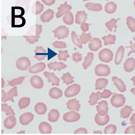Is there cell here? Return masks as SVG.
Returning a JSON list of instances; mask_svg holds the SVG:
<instances>
[{
    "instance_id": "obj_37",
    "label": "cell",
    "mask_w": 135,
    "mask_h": 135,
    "mask_svg": "<svg viewBox=\"0 0 135 135\" xmlns=\"http://www.w3.org/2000/svg\"><path fill=\"white\" fill-rule=\"evenodd\" d=\"M61 78L63 81V83H66L67 85L71 84L74 82L73 80V77L68 72L64 74Z\"/></svg>"
},
{
    "instance_id": "obj_43",
    "label": "cell",
    "mask_w": 135,
    "mask_h": 135,
    "mask_svg": "<svg viewBox=\"0 0 135 135\" xmlns=\"http://www.w3.org/2000/svg\"><path fill=\"white\" fill-rule=\"evenodd\" d=\"M116 131V126L113 124H110L107 126L104 130V133L105 134H114Z\"/></svg>"
},
{
    "instance_id": "obj_45",
    "label": "cell",
    "mask_w": 135,
    "mask_h": 135,
    "mask_svg": "<svg viewBox=\"0 0 135 135\" xmlns=\"http://www.w3.org/2000/svg\"><path fill=\"white\" fill-rule=\"evenodd\" d=\"M117 20L112 18L110 21L107 22L105 23V25L108 30L111 31L112 28H114L115 30L117 27L116 23Z\"/></svg>"
},
{
    "instance_id": "obj_13",
    "label": "cell",
    "mask_w": 135,
    "mask_h": 135,
    "mask_svg": "<svg viewBox=\"0 0 135 135\" xmlns=\"http://www.w3.org/2000/svg\"><path fill=\"white\" fill-rule=\"evenodd\" d=\"M67 108L72 111H78L80 108L79 102L76 99L69 100L66 103Z\"/></svg>"
},
{
    "instance_id": "obj_58",
    "label": "cell",
    "mask_w": 135,
    "mask_h": 135,
    "mask_svg": "<svg viewBox=\"0 0 135 135\" xmlns=\"http://www.w3.org/2000/svg\"><path fill=\"white\" fill-rule=\"evenodd\" d=\"M42 1L45 4L48 6L54 4L55 2V1L54 0H42Z\"/></svg>"
},
{
    "instance_id": "obj_11",
    "label": "cell",
    "mask_w": 135,
    "mask_h": 135,
    "mask_svg": "<svg viewBox=\"0 0 135 135\" xmlns=\"http://www.w3.org/2000/svg\"><path fill=\"white\" fill-rule=\"evenodd\" d=\"M30 82L32 85L36 89H41L44 85V83L42 79L40 76L36 75L31 77Z\"/></svg>"
},
{
    "instance_id": "obj_15",
    "label": "cell",
    "mask_w": 135,
    "mask_h": 135,
    "mask_svg": "<svg viewBox=\"0 0 135 135\" xmlns=\"http://www.w3.org/2000/svg\"><path fill=\"white\" fill-rule=\"evenodd\" d=\"M109 120V117L107 114L104 115H100L97 113L95 117V122L100 126L105 125L108 122Z\"/></svg>"
},
{
    "instance_id": "obj_1",
    "label": "cell",
    "mask_w": 135,
    "mask_h": 135,
    "mask_svg": "<svg viewBox=\"0 0 135 135\" xmlns=\"http://www.w3.org/2000/svg\"><path fill=\"white\" fill-rule=\"evenodd\" d=\"M31 64L29 59L26 57H20L17 59L16 62L17 68L22 70H25L28 69Z\"/></svg>"
},
{
    "instance_id": "obj_29",
    "label": "cell",
    "mask_w": 135,
    "mask_h": 135,
    "mask_svg": "<svg viewBox=\"0 0 135 135\" xmlns=\"http://www.w3.org/2000/svg\"><path fill=\"white\" fill-rule=\"evenodd\" d=\"M132 111V109L130 106H125L121 109L120 111V117L124 118H128Z\"/></svg>"
},
{
    "instance_id": "obj_48",
    "label": "cell",
    "mask_w": 135,
    "mask_h": 135,
    "mask_svg": "<svg viewBox=\"0 0 135 135\" xmlns=\"http://www.w3.org/2000/svg\"><path fill=\"white\" fill-rule=\"evenodd\" d=\"M44 8V5L38 1L36 2V15L38 14L41 12L43 10Z\"/></svg>"
},
{
    "instance_id": "obj_38",
    "label": "cell",
    "mask_w": 135,
    "mask_h": 135,
    "mask_svg": "<svg viewBox=\"0 0 135 135\" xmlns=\"http://www.w3.org/2000/svg\"><path fill=\"white\" fill-rule=\"evenodd\" d=\"M100 93L97 92L93 93L90 97L89 103L90 105H93L96 104L100 98Z\"/></svg>"
},
{
    "instance_id": "obj_12",
    "label": "cell",
    "mask_w": 135,
    "mask_h": 135,
    "mask_svg": "<svg viewBox=\"0 0 135 135\" xmlns=\"http://www.w3.org/2000/svg\"><path fill=\"white\" fill-rule=\"evenodd\" d=\"M44 76L48 79L49 82H51L52 86H58L59 85L60 79L56 76L54 73L45 71L44 73Z\"/></svg>"
},
{
    "instance_id": "obj_16",
    "label": "cell",
    "mask_w": 135,
    "mask_h": 135,
    "mask_svg": "<svg viewBox=\"0 0 135 135\" xmlns=\"http://www.w3.org/2000/svg\"><path fill=\"white\" fill-rule=\"evenodd\" d=\"M16 123V118L13 115L9 116L6 118L4 122L5 127L7 129H11L15 126Z\"/></svg>"
},
{
    "instance_id": "obj_35",
    "label": "cell",
    "mask_w": 135,
    "mask_h": 135,
    "mask_svg": "<svg viewBox=\"0 0 135 135\" xmlns=\"http://www.w3.org/2000/svg\"><path fill=\"white\" fill-rule=\"evenodd\" d=\"M1 110L2 111L5 112L6 115H14L15 114L11 107L8 106L7 104H2Z\"/></svg>"
},
{
    "instance_id": "obj_40",
    "label": "cell",
    "mask_w": 135,
    "mask_h": 135,
    "mask_svg": "<svg viewBox=\"0 0 135 135\" xmlns=\"http://www.w3.org/2000/svg\"><path fill=\"white\" fill-rule=\"evenodd\" d=\"M127 23L129 28L132 32L135 31V20L131 16L127 18Z\"/></svg>"
},
{
    "instance_id": "obj_24",
    "label": "cell",
    "mask_w": 135,
    "mask_h": 135,
    "mask_svg": "<svg viewBox=\"0 0 135 135\" xmlns=\"http://www.w3.org/2000/svg\"><path fill=\"white\" fill-rule=\"evenodd\" d=\"M34 109L36 112L38 114L41 115L45 114L47 110L46 105L42 103H37L35 106Z\"/></svg>"
},
{
    "instance_id": "obj_9",
    "label": "cell",
    "mask_w": 135,
    "mask_h": 135,
    "mask_svg": "<svg viewBox=\"0 0 135 135\" xmlns=\"http://www.w3.org/2000/svg\"><path fill=\"white\" fill-rule=\"evenodd\" d=\"M71 9V6L67 4L66 2L63 4H61L58 8V11L56 14L57 18H59L68 13Z\"/></svg>"
},
{
    "instance_id": "obj_60",
    "label": "cell",
    "mask_w": 135,
    "mask_h": 135,
    "mask_svg": "<svg viewBox=\"0 0 135 135\" xmlns=\"http://www.w3.org/2000/svg\"><path fill=\"white\" fill-rule=\"evenodd\" d=\"M130 121L132 124H135V114H134L131 116L130 118Z\"/></svg>"
},
{
    "instance_id": "obj_53",
    "label": "cell",
    "mask_w": 135,
    "mask_h": 135,
    "mask_svg": "<svg viewBox=\"0 0 135 135\" xmlns=\"http://www.w3.org/2000/svg\"><path fill=\"white\" fill-rule=\"evenodd\" d=\"M87 131L86 129L83 128H81L76 130L74 132V134H86Z\"/></svg>"
},
{
    "instance_id": "obj_32",
    "label": "cell",
    "mask_w": 135,
    "mask_h": 135,
    "mask_svg": "<svg viewBox=\"0 0 135 135\" xmlns=\"http://www.w3.org/2000/svg\"><path fill=\"white\" fill-rule=\"evenodd\" d=\"M93 57V54L92 52H88L87 55L85 58L84 61L83 66L85 69H86L91 64Z\"/></svg>"
},
{
    "instance_id": "obj_63",
    "label": "cell",
    "mask_w": 135,
    "mask_h": 135,
    "mask_svg": "<svg viewBox=\"0 0 135 135\" xmlns=\"http://www.w3.org/2000/svg\"><path fill=\"white\" fill-rule=\"evenodd\" d=\"M131 91L134 94H135V89L134 88H133L131 89Z\"/></svg>"
},
{
    "instance_id": "obj_2",
    "label": "cell",
    "mask_w": 135,
    "mask_h": 135,
    "mask_svg": "<svg viewBox=\"0 0 135 135\" xmlns=\"http://www.w3.org/2000/svg\"><path fill=\"white\" fill-rule=\"evenodd\" d=\"M113 56L112 52L110 49L105 48L101 50L98 54V57L102 61L108 62L112 60Z\"/></svg>"
},
{
    "instance_id": "obj_28",
    "label": "cell",
    "mask_w": 135,
    "mask_h": 135,
    "mask_svg": "<svg viewBox=\"0 0 135 135\" xmlns=\"http://www.w3.org/2000/svg\"><path fill=\"white\" fill-rule=\"evenodd\" d=\"M114 84L119 90L121 92L124 91L126 90V87L123 82L120 79L116 77L112 78Z\"/></svg>"
},
{
    "instance_id": "obj_42",
    "label": "cell",
    "mask_w": 135,
    "mask_h": 135,
    "mask_svg": "<svg viewBox=\"0 0 135 135\" xmlns=\"http://www.w3.org/2000/svg\"><path fill=\"white\" fill-rule=\"evenodd\" d=\"M25 76L20 77L12 80L8 81V85L12 86H13L16 85H19L23 81Z\"/></svg>"
},
{
    "instance_id": "obj_30",
    "label": "cell",
    "mask_w": 135,
    "mask_h": 135,
    "mask_svg": "<svg viewBox=\"0 0 135 135\" xmlns=\"http://www.w3.org/2000/svg\"><path fill=\"white\" fill-rule=\"evenodd\" d=\"M108 80L104 78H100L96 80L95 88L100 90L104 88L108 83Z\"/></svg>"
},
{
    "instance_id": "obj_17",
    "label": "cell",
    "mask_w": 135,
    "mask_h": 135,
    "mask_svg": "<svg viewBox=\"0 0 135 135\" xmlns=\"http://www.w3.org/2000/svg\"><path fill=\"white\" fill-rule=\"evenodd\" d=\"M45 64L42 62L38 63L29 68V72L31 73H37L43 71L46 68Z\"/></svg>"
},
{
    "instance_id": "obj_62",
    "label": "cell",
    "mask_w": 135,
    "mask_h": 135,
    "mask_svg": "<svg viewBox=\"0 0 135 135\" xmlns=\"http://www.w3.org/2000/svg\"><path fill=\"white\" fill-rule=\"evenodd\" d=\"M102 133L100 131H95L93 132V133L94 134H101Z\"/></svg>"
},
{
    "instance_id": "obj_14",
    "label": "cell",
    "mask_w": 135,
    "mask_h": 135,
    "mask_svg": "<svg viewBox=\"0 0 135 135\" xmlns=\"http://www.w3.org/2000/svg\"><path fill=\"white\" fill-rule=\"evenodd\" d=\"M39 130L42 134H50L52 131V128L50 125L46 122H41L38 126Z\"/></svg>"
},
{
    "instance_id": "obj_59",
    "label": "cell",
    "mask_w": 135,
    "mask_h": 135,
    "mask_svg": "<svg viewBox=\"0 0 135 135\" xmlns=\"http://www.w3.org/2000/svg\"><path fill=\"white\" fill-rule=\"evenodd\" d=\"M131 44V45L129 46L131 49V50L129 52L128 54V55H129L131 53L135 52V44L134 43H133L132 42H130Z\"/></svg>"
},
{
    "instance_id": "obj_64",
    "label": "cell",
    "mask_w": 135,
    "mask_h": 135,
    "mask_svg": "<svg viewBox=\"0 0 135 135\" xmlns=\"http://www.w3.org/2000/svg\"><path fill=\"white\" fill-rule=\"evenodd\" d=\"M133 81L134 84H135V77H133L131 79Z\"/></svg>"
},
{
    "instance_id": "obj_10",
    "label": "cell",
    "mask_w": 135,
    "mask_h": 135,
    "mask_svg": "<svg viewBox=\"0 0 135 135\" xmlns=\"http://www.w3.org/2000/svg\"><path fill=\"white\" fill-rule=\"evenodd\" d=\"M97 109L98 113L100 115H104L107 114L108 108L107 102L105 101H102L99 102L97 106Z\"/></svg>"
},
{
    "instance_id": "obj_26",
    "label": "cell",
    "mask_w": 135,
    "mask_h": 135,
    "mask_svg": "<svg viewBox=\"0 0 135 135\" xmlns=\"http://www.w3.org/2000/svg\"><path fill=\"white\" fill-rule=\"evenodd\" d=\"M124 51V48L123 46H120L118 49L115 58V63L117 65L119 64L122 60Z\"/></svg>"
},
{
    "instance_id": "obj_34",
    "label": "cell",
    "mask_w": 135,
    "mask_h": 135,
    "mask_svg": "<svg viewBox=\"0 0 135 135\" xmlns=\"http://www.w3.org/2000/svg\"><path fill=\"white\" fill-rule=\"evenodd\" d=\"M30 99L27 97H24L21 99L19 101L18 106L20 109L26 108L30 104Z\"/></svg>"
},
{
    "instance_id": "obj_22",
    "label": "cell",
    "mask_w": 135,
    "mask_h": 135,
    "mask_svg": "<svg viewBox=\"0 0 135 135\" xmlns=\"http://www.w3.org/2000/svg\"><path fill=\"white\" fill-rule=\"evenodd\" d=\"M60 117V114L58 110L56 109H51L48 113V120L51 122H54L57 121Z\"/></svg>"
},
{
    "instance_id": "obj_50",
    "label": "cell",
    "mask_w": 135,
    "mask_h": 135,
    "mask_svg": "<svg viewBox=\"0 0 135 135\" xmlns=\"http://www.w3.org/2000/svg\"><path fill=\"white\" fill-rule=\"evenodd\" d=\"M72 58L73 61L78 62L82 60L81 55L79 52H75L73 54Z\"/></svg>"
},
{
    "instance_id": "obj_41",
    "label": "cell",
    "mask_w": 135,
    "mask_h": 135,
    "mask_svg": "<svg viewBox=\"0 0 135 135\" xmlns=\"http://www.w3.org/2000/svg\"><path fill=\"white\" fill-rule=\"evenodd\" d=\"M71 38L74 44L80 48H81L82 46L80 40L78 38L76 34L74 31L71 32Z\"/></svg>"
},
{
    "instance_id": "obj_44",
    "label": "cell",
    "mask_w": 135,
    "mask_h": 135,
    "mask_svg": "<svg viewBox=\"0 0 135 135\" xmlns=\"http://www.w3.org/2000/svg\"><path fill=\"white\" fill-rule=\"evenodd\" d=\"M70 56L68 54V51L67 50H59L58 57L59 60H62L65 61Z\"/></svg>"
},
{
    "instance_id": "obj_39",
    "label": "cell",
    "mask_w": 135,
    "mask_h": 135,
    "mask_svg": "<svg viewBox=\"0 0 135 135\" xmlns=\"http://www.w3.org/2000/svg\"><path fill=\"white\" fill-rule=\"evenodd\" d=\"M63 20L64 22L68 25L72 24L73 22V16L72 13L69 12L64 16Z\"/></svg>"
},
{
    "instance_id": "obj_23",
    "label": "cell",
    "mask_w": 135,
    "mask_h": 135,
    "mask_svg": "<svg viewBox=\"0 0 135 135\" xmlns=\"http://www.w3.org/2000/svg\"><path fill=\"white\" fill-rule=\"evenodd\" d=\"M135 65L134 59L131 57L128 58L124 64V68L125 70L128 72L132 71L134 69Z\"/></svg>"
},
{
    "instance_id": "obj_57",
    "label": "cell",
    "mask_w": 135,
    "mask_h": 135,
    "mask_svg": "<svg viewBox=\"0 0 135 135\" xmlns=\"http://www.w3.org/2000/svg\"><path fill=\"white\" fill-rule=\"evenodd\" d=\"M46 55H35L34 56L35 58L38 61L42 60L46 57Z\"/></svg>"
},
{
    "instance_id": "obj_47",
    "label": "cell",
    "mask_w": 135,
    "mask_h": 135,
    "mask_svg": "<svg viewBox=\"0 0 135 135\" xmlns=\"http://www.w3.org/2000/svg\"><path fill=\"white\" fill-rule=\"evenodd\" d=\"M26 39L27 41L29 42L30 44H34L38 41L40 37L39 36H23Z\"/></svg>"
},
{
    "instance_id": "obj_3",
    "label": "cell",
    "mask_w": 135,
    "mask_h": 135,
    "mask_svg": "<svg viewBox=\"0 0 135 135\" xmlns=\"http://www.w3.org/2000/svg\"><path fill=\"white\" fill-rule=\"evenodd\" d=\"M54 36L58 39H64L67 37L69 31L65 26H61L53 31Z\"/></svg>"
},
{
    "instance_id": "obj_19",
    "label": "cell",
    "mask_w": 135,
    "mask_h": 135,
    "mask_svg": "<svg viewBox=\"0 0 135 135\" xmlns=\"http://www.w3.org/2000/svg\"><path fill=\"white\" fill-rule=\"evenodd\" d=\"M101 40L98 38H94L92 39L89 44V47L91 50L96 51L101 47Z\"/></svg>"
},
{
    "instance_id": "obj_6",
    "label": "cell",
    "mask_w": 135,
    "mask_h": 135,
    "mask_svg": "<svg viewBox=\"0 0 135 135\" xmlns=\"http://www.w3.org/2000/svg\"><path fill=\"white\" fill-rule=\"evenodd\" d=\"M125 102V98L121 94H115L111 99V103L115 107H120L123 105Z\"/></svg>"
},
{
    "instance_id": "obj_49",
    "label": "cell",
    "mask_w": 135,
    "mask_h": 135,
    "mask_svg": "<svg viewBox=\"0 0 135 135\" xmlns=\"http://www.w3.org/2000/svg\"><path fill=\"white\" fill-rule=\"evenodd\" d=\"M53 45L55 47L57 48L62 49L66 47V44L61 41H55L53 43Z\"/></svg>"
},
{
    "instance_id": "obj_27",
    "label": "cell",
    "mask_w": 135,
    "mask_h": 135,
    "mask_svg": "<svg viewBox=\"0 0 135 135\" xmlns=\"http://www.w3.org/2000/svg\"><path fill=\"white\" fill-rule=\"evenodd\" d=\"M87 14L84 11L78 12L75 16V22L80 24L84 22L86 19Z\"/></svg>"
},
{
    "instance_id": "obj_8",
    "label": "cell",
    "mask_w": 135,
    "mask_h": 135,
    "mask_svg": "<svg viewBox=\"0 0 135 135\" xmlns=\"http://www.w3.org/2000/svg\"><path fill=\"white\" fill-rule=\"evenodd\" d=\"M34 116L31 112H27L22 114L19 118V121L22 125H26L30 123L33 119Z\"/></svg>"
},
{
    "instance_id": "obj_18",
    "label": "cell",
    "mask_w": 135,
    "mask_h": 135,
    "mask_svg": "<svg viewBox=\"0 0 135 135\" xmlns=\"http://www.w3.org/2000/svg\"><path fill=\"white\" fill-rule=\"evenodd\" d=\"M48 67L50 70L53 69L54 71L58 70L60 71L61 70L65 68L67 66L62 62H50L47 64Z\"/></svg>"
},
{
    "instance_id": "obj_21",
    "label": "cell",
    "mask_w": 135,
    "mask_h": 135,
    "mask_svg": "<svg viewBox=\"0 0 135 135\" xmlns=\"http://www.w3.org/2000/svg\"><path fill=\"white\" fill-rule=\"evenodd\" d=\"M17 87L15 86L12 88L6 94L5 98L3 100L4 102H5L8 100H11L14 102L13 97L17 95Z\"/></svg>"
},
{
    "instance_id": "obj_20",
    "label": "cell",
    "mask_w": 135,
    "mask_h": 135,
    "mask_svg": "<svg viewBox=\"0 0 135 135\" xmlns=\"http://www.w3.org/2000/svg\"><path fill=\"white\" fill-rule=\"evenodd\" d=\"M54 13L52 10L48 9L41 16V20L44 22H49L53 17Z\"/></svg>"
},
{
    "instance_id": "obj_33",
    "label": "cell",
    "mask_w": 135,
    "mask_h": 135,
    "mask_svg": "<svg viewBox=\"0 0 135 135\" xmlns=\"http://www.w3.org/2000/svg\"><path fill=\"white\" fill-rule=\"evenodd\" d=\"M117 6L116 4L112 2L107 3L105 7V11L109 13L114 12L116 9Z\"/></svg>"
},
{
    "instance_id": "obj_56",
    "label": "cell",
    "mask_w": 135,
    "mask_h": 135,
    "mask_svg": "<svg viewBox=\"0 0 135 135\" xmlns=\"http://www.w3.org/2000/svg\"><path fill=\"white\" fill-rule=\"evenodd\" d=\"M81 28L83 32H85L88 30L89 25L86 23L83 22L81 23Z\"/></svg>"
},
{
    "instance_id": "obj_51",
    "label": "cell",
    "mask_w": 135,
    "mask_h": 135,
    "mask_svg": "<svg viewBox=\"0 0 135 135\" xmlns=\"http://www.w3.org/2000/svg\"><path fill=\"white\" fill-rule=\"evenodd\" d=\"M112 93L108 90L105 89L101 93H100V98H107L109 97L111 95Z\"/></svg>"
},
{
    "instance_id": "obj_61",
    "label": "cell",
    "mask_w": 135,
    "mask_h": 135,
    "mask_svg": "<svg viewBox=\"0 0 135 135\" xmlns=\"http://www.w3.org/2000/svg\"><path fill=\"white\" fill-rule=\"evenodd\" d=\"M2 101L5 98L6 96V94L4 91L3 90H2Z\"/></svg>"
},
{
    "instance_id": "obj_5",
    "label": "cell",
    "mask_w": 135,
    "mask_h": 135,
    "mask_svg": "<svg viewBox=\"0 0 135 135\" xmlns=\"http://www.w3.org/2000/svg\"><path fill=\"white\" fill-rule=\"evenodd\" d=\"M80 86L77 84H74L68 87L65 90L64 94L67 97L74 96L77 94L80 90Z\"/></svg>"
},
{
    "instance_id": "obj_7",
    "label": "cell",
    "mask_w": 135,
    "mask_h": 135,
    "mask_svg": "<svg viewBox=\"0 0 135 135\" xmlns=\"http://www.w3.org/2000/svg\"><path fill=\"white\" fill-rule=\"evenodd\" d=\"M95 72L96 74L98 76H106L110 73V70L107 66L100 64L96 67Z\"/></svg>"
},
{
    "instance_id": "obj_31",
    "label": "cell",
    "mask_w": 135,
    "mask_h": 135,
    "mask_svg": "<svg viewBox=\"0 0 135 135\" xmlns=\"http://www.w3.org/2000/svg\"><path fill=\"white\" fill-rule=\"evenodd\" d=\"M85 6L89 9L92 11H98L102 9V5L99 3L89 2L85 4Z\"/></svg>"
},
{
    "instance_id": "obj_54",
    "label": "cell",
    "mask_w": 135,
    "mask_h": 135,
    "mask_svg": "<svg viewBox=\"0 0 135 135\" xmlns=\"http://www.w3.org/2000/svg\"><path fill=\"white\" fill-rule=\"evenodd\" d=\"M46 50L44 49L42 46H38L36 47L35 52L36 53H45Z\"/></svg>"
},
{
    "instance_id": "obj_46",
    "label": "cell",
    "mask_w": 135,
    "mask_h": 135,
    "mask_svg": "<svg viewBox=\"0 0 135 135\" xmlns=\"http://www.w3.org/2000/svg\"><path fill=\"white\" fill-rule=\"evenodd\" d=\"M91 37L90 33H83L80 37V40L81 43L85 44L90 40Z\"/></svg>"
},
{
    "instance_id": "obj_4",
    "label": "cell",
    "mask_w": 135,
    "mask_h": 135,
    "mask_svg": "<svg viewBox=\"0 0 135 135\" xmlns=\"http://www.w3.org/2000/svg\"><path fill=\"white\" fill-rule=\"evenodd\" d=\"M80 115L75 111H71L65 113L63 116L64 120L67 122H73L78 121Z\"/></svg>"
},
{
    "instance_id": "obj_55",
    "label": "cell",
    "mask_w": 135,
    "mask_h": 135,
    "mask_svg": "<svg viewBox=\"0 0 135 135\" xmlns=\"http://www.w3.org/2000/svg\"><path fill=\"white\" fill-rule=\"evenodd\" d=\"M36 36H39L42 31V26L36 24Z\"/></svg>"
},
{
    "instance_id": "obj_25",
    "label": "cell",
    "mask_w": 135,
    "mask_h": 135,
    "mask_svg": "<svg viewBox=\"0 0 135 135\" xmlns=\"http://www.w3.org/2000/svg\"><path fill=\"white\" fill-rule=\"evenodd\" d=\"M49 94L51 98L55 99H57L62 96V92L60 89L55 87L51 88L50 90Z\"/></svg>"
},
{
    "instance_id": "obj_52",
    "label": "cell",
    "mask_w": 135,
    "mask_h": 135,
    "mask_svg": "<svg viewBox=\"0 0 135 135\" xmlns=\"http://www.w3.org/2000/svg\"><path fill=\"white\" fill-rule=\"evenodd\" d=\"M125 134H134L135 133V127L134 126H130L127 128L124 131Z\"/></svg>"
},
{
    "instance_id": "obj_36",
    "label": "cell",
    "mask_w": 135,
    "mask_h": 135,
    "mask_svg": "<svg viewBox=\"0 0 135 135\" xmlns=\"http://www.w3.org/2000/svg\"><path fill=\"white\" fill-rule=\"evenodd\" d=\"M102 38L104 40V44L105 45L114 44L115 40V37L114 35L109 34L107 36H103Z\"/></svg>"
}]
</instances>
